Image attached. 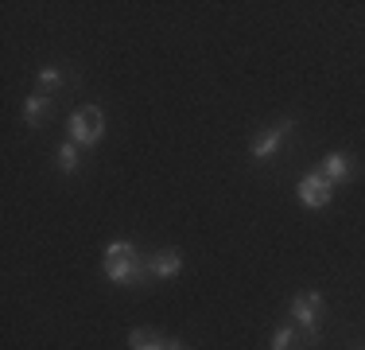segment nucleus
<instances>
[{"instance_id":"nucleus-1","label":"nucleus","mask_w":365,"mask_h":350,"mask_svg":"<svg viewBox=\"0 0 365 350\" xmlns=\"http://www.w3.org/2000/svg\"><path fill=\"white\" fill-rule=\"evenodd\" d=\"M101 133H106V117H101V109L98 105H86V109H78L74 117H71V140L78 148H90V144H98Z\"/></svg>"},{"instance_id":"nucleus-2","label":"nucleus","mask_w":365,"mask_h":350,"mask_svg":"<svg viewBox=\"0 0 365 350\" xmlns=\"http://www.w3.org/2000/svg\"><path fill=\"white\" fill-rule=\"evenodd\" d=\"M319 308H323V296L319 292H307V296H295L292 300V315H295V323H299L303 331H307V339L315 343L319 339Z\"/></svg>"},{"instance_id":"nucleus-3","label":"nucleus","mask_w":365,"mask_h":350,"mask_svg":"<svg viewBox=\"0 0 365 350\" xmlns=\"http://www.w3.org/2000/svg\"><path fill=\"white\" fill-rule=\"evenodd\" d=\"M152 273L144 257H133V261H106V276L117 280V284H140V280Z\"/></svg>"},{"instance_id":"nucleus-4","label":"nucleus","mask_w":365,"mask_h":350,"mask_svg":"<svg viewBox=\"0 0 365 350\" xmlns=\"http://www.w3.org/2000/svg\"><path fill=\"white\" fill-rule=\"evenodd\" d=\"M330 195H334V187L323 179V175H303L299 179V203L303 206H327L330 203Z\"/></svg>"},{"instance_id":"nucleus-5","label":"nucleus","mask_w":365,"mask_h":350,"mask_svg":"<svg viewBox=\"0 0 365 350\" xmlns=\"http://www.w3.org/2000/svg\"><path fill=\"white\" fill-rule=\"evenodd\" d=\"M292 133V121H284V125L276 129H264L257 140H253V160H268V156H276V148L284 144V136Z\"/></svg>"},{"instance_id":"nucleus-6","label":"nucleus","mask_w":365,"mask_h":350,"mask_svg":"<svg viewBox=\"0 0 365 350\" xmlns=\"http://www.w3.org/2000/svg\"><path fill=\"white\" fill-rule=\"evenodd\" d=\"M148 265H152V276H163V280H168V276H175L179 269H182V257H179L175 249H163V253H155Z\"/></svg>"},{"instance_id":"nucleus-7","label":"nucleus","mask_w":365,"mask_h":350,"mask_svg":"<svg viewBox=\"0 0 365 350\" xmlns=\"http://www.w3.org/2000/svg\"><path fill=\"white\" fill-rule=\"evenodd\" d=\"M350 175V160H346L342 152H330L327 160H323V179L327 183H338V179H346Z\"/></svg>"},{"instance_id":"nucleus-8","label":"nucleus","mask_w":365,"mask_h":350,"mask_svg":"<svg viewBox=\"0 0 365 350\" xmlns=\"http://www.w3.org/2000/svg\"><path fill=\"white\" fill-rule=\"evenodd\" d=\"M43 117H47V98H43V94H36V98L24 101V121H28L31 129H39Z\"/></svg>"},{"instance_id":"nucleus-9","label":"nucleus","mask_w":365,"mask_h":350,"mask_svg":"<svg viewBox=\"0 0 365 350\" xmlns=\"http://www.w3.org/2000/svg\"><path fill=\"white\" fill-rule=\"evenodd\" d=\"M128 346L133 350H163L160 335H152V331H133V335H128Z\"/></svg>"},{"instance_id":"nucleus-10","label":"nucleus","mask_w":365,"mask_h":350,"mask_svg":"<svg viewBox=\"0 0 365 350\" xmlns=\"http://www.w3.org/2000/svg\"><path fill=\"white\" fill-rule=\"evenodd\" d=\"M133 257H140L133 241H113L106 249V261H133Z\"/></svg>"},{"instance_id":"nucleus-11","label":"nucleus","mask_w":365,"mask_h":350,"mask_svg":"<svg viewBox=\"0 0 365 350\" xmlns=\"http://www.w3.org/2000/svg\"><path fill=\"white\" fill-rule=\"evenodd\" d=\"M58 168H63L66 175L78 168V144H74V140H66V144L58 148Z\"/></svg>"},{"instance_id":"nucleus-12","label":"nucleus","mask_w":365,"mask_h":350,"mask_svg":"<svg viewBox=\"0 0 365 350\" xmlns=\"http://www.w3.org/2000/svg\"><path fill=\"white\" fill-rule=\"evenodd\" d=\"M39 86H43V90H58V86H63V70H58V66H43L39 70Z\"/></svg>"},{"instance_id":"nucleus-13","label":"nucleus","mask_w":365,"mask_h":350,"mask_svg":"<svg viewBox=\"0 0 365 350\" xmlns=\"http://www.w3.org/2000/svg\"><path fill=\"white\" fill-rule=\"evenodd\" d=\"M292 343H295V327H280L272 335V350H292Z\"/></svg>"},{"instance_id":"nucleus-14","label":"nucleus","mask_w":365,"mask_h":350,"mask_svg":"<svg viewBox=\"0 0 365 350\" xmlns=\"http://www.w3.org/2000/svg\"><path fill=\"white\" fill-rule=\"evenodd\" d=\"M163 350H187V346H182L179 339H175V343H163Z\"/></svg>"}]
</instances>
